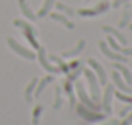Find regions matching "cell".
<instances>
[{
  "label": "cell",
  "instance_id": "6da1fadb",
  "mask_svg": "<svg viewBox=\"0 0 132 125\" xmlns=\"http://www.w3.org/2000/svg\"><path fill=\"white\" fill-rule=\"evenodd\" d=\"M82 72H84V77L89 83V92H90V95H92V100L94 102H99V99H100V83H99L97 75L94 74L90 68H84Z\"/></svg>",
  "mask_w": 132,
  "mask_h": 125
},
{
  "label": "cell",
  "instance_id": "7a4b0ae2",
  "mask_svg": "<svg viewBox=\"0 0 132 125\" xmlns=\"http://www.w3.org/2000/svg\"><path fill=\"white\" fill-rule=\"evenodd\" d=\"M7 45L10 47V50H13L17 55H20V57L27 58V60H35V57H37V55L34 53L30 48H27V47H23V45H20L19 42H17L15 39H12V37H7Z\"/></svg>",
  "mask_w": 132,
  "mask_h": 125
},
{
  "label": "cell",
  "instance_id": "3957f363",
  "mask_svg": "<svg viewBox=\"0 0 132 125\" xmlns=\"http://www.w3.org/2000/svg\"><path fill=\"white\" fill-rule=\"evenodd\" d=\"M75 92H77L79 100H80L82 105H85V107H87V109H90V110H95V112H99L100 107L97 105V102H94V100L87 95V92H85L84 83H82V82H77V83H75Z\"/></svg>",
  "mask_w": 132,
  "mask_h": 125
},
{
  "label": "cell",
  "instance_id": "277c9868",
  "mask_svg": "<svg viewBox=\"0 0 132 125\" xmlns=\"http://www.w3.org/2000/svg\"><path fill=\"white\" fill-rule=\"evenodd\" d=\"M77 113L82 117L84 120H87V122H102L104 119H105V115L104 113H100V112H95V110H90L87 109L85 105H79L77 107Z\"/></svg>",
  "mask_w": 132,
  "mask_h": 125
},
{
  "label": "cell",
  "instance_id": "5b68a950",
  "mask_svg": "<svg viewBox=\"0 0 132 125\" xmlns=\"http://www.w3.org/2000/svg\"><path fill=\"white\" fill-rule=\"evenodd\" d=\"M35 55H37L35 58H39V64L42 65L48 74H60V68H59L57 65H52L50 62H48L47 53H45V48L44 47H39V48H37V53Z\"/></svg>",
  "mask_w": 132,
  "mask_h": 125
},
{
  "label": "cell",
  "instance_id": "8992f818",
  "mask_svg": "<svg viewBox=\"0 0 132 125\" xmlns=\"http://www.w3.org/2000/svg\"><path fill=\"white\" fill-rule=\"evenodd\" d=\"M109 7H110V3L107 2V0H102V2L97 7H94V8H80L75 13H79L80 17H95V15H100V13H105L107 10H109Z\"/></svg>",
  "mask_w": 132,
  "mask_h": 125
},
{
  "label": "cell",
  "instance_id": "52a82bcc",
  "mask_svg": "<svg viewBox=\"0 0 132 125\" xmlns=\"http://www.w3.org/2000/svg\"><path fill=\"white\" fill-rule=\"evenodd\" d=\"M87 64H89L90 70L95 72L97 78H99V83H100V85H105V83H107V72H105V68L102 67V64H99L95 58H89Z\"/></svg>",
  "mask_w": 132,
  "mask_h": 125
},
{
  "label": "cell",
  "instance_id": "ba28073f",
  "mask_svg": "<svg viewBox=\"0 0 132 125\" xmlns=\"http://www.w3.org/2000/svg\"><path fill=\"white\" fill-rule=\"evenodd\" d=\"M99 48H100V52H102V53L105 55L107 58H110V60L120 62V64H126V62H127V57H126V55H122V53H117V52H114L112 48H110L109 45L105 43V42H100V43H99Z\"/></svg>",
  "mask_w": 132,
  "mask_h": 125
},
{
  "label": "cell",
  "instance_id": "9c48e42d",
  "mask_svg": "<svg viewBox=\"0 0 132 125\" xmlns=\"http://www.w3.org/2000/svg\"><path fill=\"white\" fill-rule=\"evenodd\" d=\"M114 90L116 87L110 85V83H105V93H104V99H102V107L105 110V113L112 112V97H114Z\"/></svg>",
  "mask_w": 132,
  "mask_h": 125
},
{
  "label": "cell",
  "instance_id": "30bf717a",
  "mask_svg": "<svg viewBox=\"0 0 132 125\" xmlns=\"http://www.w3.org/2000/svg\"><path fill=\"white\" fill-rule=\"evenodd\" d=\"M112 82H114V87H116V88H119V92H124V93H132L130 85H127L126 80H124V78L120 77V74H119L117 70H114V74H112Z\"/></svg>",
  "mask_w": 132,
  "mask_h": 125
},
{
  "label": "cell",
  "instance_id": "8fae6325",
  "mask_svg": "<svg viewBox=\"0 0 132 125\" xmlns=\"http://www.w3.org/2000/svg\"><path fill=\"white\" fill-rule=\"evenodd\" d=\"M107 45H109L114 52H117V53H122V55H126V57L132 55V48H127V47H124V45L117 43L116 39H114V37H110V35L107 37Z\"/></svg>",
  "mask_w": 132,
  "mask_h": 125
},
{
  "label": "cell",
  "instance_id": "7c38bea8",
  "mask_svg": "<svg viewBox=\"0 0 132 125\" xmlns=\"http://www.w3.org/2000/svg\"><path fill=\"white\" fill-rule=\"evenodd\" d=\"M84 48H85V40H84V39H80V40L77 42V45H75L74 48L62 52V58H72V57H77V55L80 53Z\"/></svg>",
  "mask_w": 132,
  "mask_h": 125
},
{
  "label": "cell",
  "instance_id": "4fadbf2b",
  "mask_svg": "<svg viewBox=\"0 0 132 125\" xmlns=\"http://www.w3.org/2000/svg\"><path fill=\"white\" fill-rule=\"evenodd\" d=\"M114 68H116V70L120 74V77L126 80L127 85H132V72L126 67V65H124V64H119V62H117V64H114Z\"/></svg>",
  "mask_w": 132,
  "mask_h": 125
},
{
  "label": "cell",
  "instance_id": "5bb4252c",
  "mask_svg": "<svg viewBox=\"0 0 132 125\" xmlns=\"http://www.w3.org/2000/svg\"><path fill=\"white\" fill-rule=\"evenodd\" d=\"M52 82H54V74H48V75H45L44 78H40V80L37 82V87H35V92H34V95H35V97L42 95V92L45 90V87H47L48 83H52Z\"/></svg>",
  "mask_w": 132,
  "mask_h": 125
},
{
  "label": "cell",
  "instance_id": "9a60e30c",
  "mask_svg": "<svg viewBox=\"0 0 132 125\" xmlns=\"http://www.w3.org/2000/svg\"><path fill=\"white\" fill-rule=\"evenodd\" d=\"M102 32H105V33H109L110 37H114V39H117V40H119V43H120V45H126V43H127L126 37H124L122 33H120L119 30H117V29H114V27H110V25H104V27H102Z\"/></svg>",
  "mask_w": 132,
  "mask_h": 125
},
{
  "label": "cell",
  "instance_id": "2e32d148",
  "mask_svg": "<svg viewBox=\"0 0 132 125\" xmlns=\"http://www.w3.org/2000/svg\"><path fill=\"white\" fill-rule=\"evenodd\" d=\"M48 15H50V19H52V20H55V22H59V23H62V25H65L69 30L74 29V23H72L70 20H69L67 17L64 15V13H60V12H50Z\"/></svg>",
  "mask_w": 132,
  "mask_h": 125
},
{
  "label": "cell",
  "instance_id": "e0dca14e",
  "mask_svg": "<svg viewBox=\"0 0 132 125\" xmlns=\"http://www.w3.org/2000/svg\"><path fill=\"white\" fill-rule=\"evenodd\" d=\"M19 7H20V12L23 13V17H25L27 20H30V22L37 20V15L32 12V8H30V7L27 5V2H25V0H19Z\"/></svg>",
  "mask_w": 132,
  "mask_h": 125
},
{
  "label": "cell",
  "instance_id": "ac0fdd59",
  "mask_svg": "<svg viewBox=\"0 0 132 125\" xmlns=\"http://www.w3.org/2000/svg\"><path fill=\"white\" fill-rule=\"evenodd\" d=\"M55 5V0H44L42 7L39 8V13H37V17L39 19H42V17H47L48 13L52 12V7Z\"/></svg>",
  "mask_w": 132,
  "mask_h": 125
},
{
  "label": "cell",
  "instance_id": "d6986e66",
  "mask_svg": "<svg viewBox=\"0 0 132 125\" xmlns=\"http://www.w3.org/2000/svg\"><path fill=\"white\" fill-rule=\"evenodd\" d=\"M37 82H39V78L34 77L32 80L29 82V85L25 87V100H27V102H32V99H34V92H35V87H37Z\"/></svg>",
  "mask_w": 132,
  "mask_h": 125
},
{
  "label": "cell",
  "instance_id": "ffe728a7",
  "mask_svg": "<svg viewBox=\"0 0 132 125\" xmlns=\"http://www.w3.org/2000/svg\"><path fill=\"white\" fill-rule=\"evenodd\" d=\"M13 25L15 27H19V29H22V30H27V32H32L34 35H37V29L34 25H30L29 22H25V20H22V19H17V20H13Z\"/></svg>",
  "mask_w": 132,
  "mask_h": 125
},
{
  "label": "cell",
  "instance_id": "44dd1931",
  "mask_svg": "<svg viewBox=\"0 0 132 125\" xmlns=\"http://www.w3.org/2000/svg\"><path fill=\"white\" fill-rule=\"evenodd\" d=\"M55 8H57L60 13H65L67 17H74V15H75V10L72 8V7H69V5H65V3H62V2H55Z\"/></svg>",
  "mask_w": 132,
  "mask_h": 125
},
{
  "label": "cell",
  "instance_id": "7402d4cb",
  "mask_svg": "<svg viewBox=\"0 0 132 125\" xmlns=\"http://www.w3.org/2000/svg\"><path fill=\"white\" fill-rule=\"evenodd\" d=\"M64 92L67 93L70 105H75V97H74V88H72V82H69V80H65V82H64Z\"/></svg>",
  "mask_w": 132,
  "mask_h": 125
},
{
  "label": "cell",
  "instance_id": "603a6c76",
  "mask_svg": "<svg viewBox=\"0 0 132 125\" xmlns=\"http://www.w3.org/2000/svg\"><path fill=\"white\" fill-rule=\"evenodd\" d=\"M129 20H130V10H129V5H126L124 13H122V19H120V22H119V29L127 27V25H129Z\"/></svg>",
  "mask_w": 132,
  "mask_h": 125
},
{
  "label": "cell",
  "instance_id": "cb8c5ba5",
  "mask_svg": "<svg viewBox=\"0 0 132 125\" xmlns=\"http://www.w3.org/2000/svg\"><path fill=\"white\" fill-rule=\"evenodd\" d=\"M42 110H44L42 105H35V109H34V112H32V125H39L40 115H42Z\"/></svg>",
  "mask_w": 132,
  "mask_h": 125
},
{
  "label": "cell",
  "instance_id": "d4e9b609",
  "mask_svg": "<svg viewBox=\"0 0 132 125\" xmlns=\"http://www.w3.org/2000/svg\"><path fill=\"white\" fill-rule=\"evenodd\" d=\"M64 99H62V88L60 87H55V102H54V109H60Z\"/></svg>",
  "mask_w": 132,
  "mask_h": 125
},
{
  "label": "cell",
  "instance_id": "484cf974",
  "mask_svg": "<svg viewBox=\"0 0 132 125\" xmlns=\"http://www.w3.org/2000/svg\"><path fill=\"white\" fill-rule=\"evenodd\" d=\"M23 37H25V39L29 40V43L32 45L34 48H39V47H40V45H39V42L35 40V35H34L32 32H27V30H23Z\"/></svg>",
  "mask_w": 132,
  "mask_h": 125
},
{
  "label": "cell",
  "instance_id": "4316f807",
  "mask_svg": "<svg viewBox=\"0 0 132 125\" xmlns=\"http://www.w3.org/2000/svg\"><path fill=\"white\" fill-rule=\"evenodd\" d=\"M114 95H116L119 100H122V102L132 103V95H127V93H124V92H119V90H114Z\"/></svg>",
  "mask_w": 132,
  "mask_h": 125
},
{
  "label": "cell",
  "instance_id": "83f0119b",
  "mask_svg": "<svg viewBox=\"0 0 132 125\" xmlns=\"http://www.w3.org/2000/svg\"><path fill=\"white\" fill-rule=\"evenodd\" d=\"M80 72H82V67L75 68V70H74V72H72V74H70V75L67 77V80H69V82H75V78H77L79 75H80Z\"/></svg>",
  "mask_w": 132,
  "mask_h": 125
},
{
  "label": "cell",
  "instance_id": "f1b7e54d",
  "mask_svg": "<svg viewBox=\"0 0 132 125\" xmlns=\"http://www.w3.org/2000/svg\"><path fill=\"white\" fill-rule=\"evenodd\" d=\"M127 2H130V0H114L112 7H114V8H119L120 5H124V3H127Z\"/></svg>",
  "mask_w": 132,
  "mask_h": 125
},
{
  "label": "cell",
  "instance_id": "f546056e",
  "mask_svg": "<svg viewBox=\"0 0 132 125\" xmlns=\"http://www.w3.org/2000/svg\"><path fill=\"white\" fill-rule=\"evenodd\" d=\"M130 123H132V113H130L129 117H126V119H124L119 125H130Z\"/></svg>",
  "mask_w": 132,
  "mask_h": 125
},
{
  "label": "cell",
  "instance_id": "4dcf8cb0",
  "mask_svg": "<svg viewBox=\"0 0 132 125\" xmlns=\"http://www.w3.org/2000/svg\"><path fill=\"white\" fill-rule=\"evenodd\" d=\"M82 62H77V60H74V62H72V64L70 65H69V68H74V70H75V68H79V67H82Z\"/></svg>",
  "mask_w": 132,
  "mask_h": 125
},
{
  "label": "cell",
  "instance_id": "1f68e13d",
  "mask_svg": "<svg viewBox=\"0 0 132 125\" xmlns=\"http://www.w3.org/2000/svg\"><path fill=\"white\" fill-rule=\"evenodd\" d=\"M104 125H119V122H117V120H110L109 123H104Z\"/></svg>",
  "mask_w": 132,
  "mask_h": 125
},
{
  "label": "cell",
  "instance_id": "d6a6232c",
  "mask_svg": "<svg viewBox=\"0 0 132 125\" xmlns=\"http://www.w3.org/2000/svg\"><path fill=\"white\" fill-rule=\"evenodd\" d=\"M129 29H130V30H132V23H130V25H129Z\"/></svg>",
  "mask_w": 132,
  "mask_h": 125
}]
</instances>
